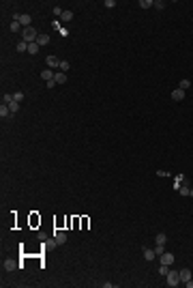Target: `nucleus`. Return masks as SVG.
Segmentation results:
<instances>
[{
  "instance_id": "f257e3e1",
  "label": "nucleus",
  "mask_w": 193,
  "mask_h": 288,
  "mask_svg": "<svg viewBox=\"0 0 193 288\" xmlns=\"http://www.w3.org/2000/svg\"><path fill=\"white\" fill-rule=\"evenodd\" d=\"M37 39H39V32H37L32 26H28V28L22 30V41H26V43H35Z\"/></svg>"
},
{
  "instance_id": "423d86ee",
  "label": "nucleus",
  "mask_w": 193,
  "mask_h": 288,
  "mask_svg": "<svg viewBox=\"0 0 193 288\" xmlns=\"http://www.w3.org/2000/svg\"><path fill=\"white\" fill-rule=\"evenodd\" d=\"M9 116H11V110H9L6 103H2L0 105V118H9Z\"/></svg>"
},
{
  "instance_id": "6ab92c4d",
  "label": "nucleus",
  "mask_w": 193,
  "mask_h": 288,
  "mask_svg": "<svg viewBox=\"0 0 193 288\" xmlns=\"http://www.w3.org/2000/svg\"><path fill=\"white\" fill-rule=\"evenodd\" d=\"M9 110H11V114H13V112H17V110H19V101H15V99H13V101L9 103Z\"/></svg>"
},
{
  "instance_id": "412c9836",
  "label": "nucleus",
  "mask_w": 193,
  "mask_h": 288,
  "mask_svg": "<svg viewBox=\"0 0 193 288\" xmlns=\"http://www.w3.org/2000/svg\"><path fill=\"white\" fill-rule=\"evenodd\" d=\"M152 4H154L152 0H140V6H142V9H150Z\"/></svg>"
},
{
  "instance_id": "ddd939ff",
  "label": "nucleus",
  "mask_w": 193,
  "mask_h": 288,
  "mask_svg": "<svg viewBox=\"0 0 193 288\" xmlns=\"http://www.w3.org/2000/svg\"><path fill=\"white\" fill-rule=\"evenodd\" d=\"M54 80H56V84H64V82H67V73H62V71H60V73H56V75H54Z\"/></svg>"
},
{
  "instance_id": "c756f323",
  "label": "nucleus",
  "mask_w": 193,
  "mask_h": 288,
  "mask_svg": "<svg viewBox=\"0 0 193 288\" xmlns=\"http://www.w3.org/2000/svg\"><path fill=\"white\" fill-rule=\"evenodd\" d=\"M62 13H64V11H62L60 6H54V15H56V17H58V15H62Z\"/></svg>"
},
{
  "instance_id": "39448f33",
  "label": "nucleus",
  "mask_w": 193,
  "mask_h": 288,
  "mask_svg": "<svg viewBox=\"0 0 193 288\" xmlns=\"http://www.w3.org/2000/svg\"><path fill=\"white\" fill-rule=\"evenodd\" d=\"M172 99H174V101H183V99H185V91H183V88H176V91L172 93Z\"/></svg>"
},
{
  "instance_id": "5701e85b",
  "label": "nucleus",
  "mask_w": 193,
  "mask_h": 288,
  "mask_svg": "<svg viewBox=\"0 0 193 288\" xmlns=\"http://www.w3.org/2000/svg\"><path fill=\"white\" fill-rule=\"evenodd\" d=\"M167 273H170V267L167 265H161L159 267V275H167Z\"/></svg>"
},
{
  "instance_id": "c85d7f7f",
  "label": "nucleus",
  "mask_w": 193,
  "mask_h": 288,
  "mask_svg": "<svg viewBox=\"0 0 193 288\" xmlns=\"http://www.w3.org/2000/svg\"><path fill=\"white\" fill-rule=\"evenodd\" d=\"M105 6H107V9H114V6H116V0H105Z\"/></svg>"
},
{
  "instance_id": "bb28decb",
  "label": "nucleus",
  "mask_w": 193,
  "mask_h": 288,
  "mask_svg": "<svg viewBox=\"0 0 193 288\" xmlns=\"http://www.w3.org/2000/svg\"><path fill=\"white\" fill-rule=\"evenodd\" d=\"M154 252H157V256H161V254L165 252V245H157V247H154Z\"/></svg>"
},
{
  "instance_id": "f3484780",
  "label": "nucleus",
  "mask_w": 193,
  "mask_h": 288,
  "mask_svg": "<svg viewBox=\"0 0 193 288\" xmlns=\"http://www.w3.org/2000/svg\"><path fill=\"white\" fill-rule=\"evenodd\" d=\"M60 17H62V22H71V19H73V11H64Z\"/></svg>"
},
{
  "instance_id": "dca6fc26",
  "label": "nucleus",
  "mask_w": 193,
  "mask_h": 288,
  "mask_svg": "<svg viewBox=\"0 0 193 288\" xmlns=\"http://www.w3.org/2000/svg\"><path fill=\"white\" fill-rule=\"evenodd\" d=\"M17 52H19V54L28 52V43H26V41H19V43H17Z\"/></svg>"
},
{
  "instance_id": "a878e982",
  "label": "nucleus",
  "mask_w": 193,
  "mask_h": 288,
  "mask_svg": "<svg viewBox=\"0 0 193 288\" xmlns=\"http://www.w3.org/2000/svg\"><path fill=\"white\" fill-rule=\"evenodd\" d=\"M189 86H191V82H189V80H183V82H180V88H183V91H187Z\"/></svg>"
},
{
  "instance_id": "b1692460",
  "label": "nucleus",
  "mask_w": 193,
  "mask_h": 288,
  "mask_svg": "<svg viewBox=\"0 0 193 288\" xmlns=\"http://www.w3.org/2000/svg\"><path fill=\"white\" fill-rule=\"evenodd\" d=\"M152 6L161 11V9H165V2H163V0H154V4H152Z\"/></svg>"
},
{
  "instance_id": "aec40b11",
  "label": "nucleus",
  "mask_w": 193,
  "mask_h": 288,
  "mask_svg": "<svg viewBox=\"0 0 193 288\" xmlns=\"http://www.w3.org/2000/svg\"><path fill=\"white\" fill-rule=\"evenodd\" d=\"M69 67H71V65H69L67 60H60V67H58V69H60L62 73H67V71H69Z\"/></svg>"
},
{
  "instance_id": "9d476101",
  "label": "nucleus",
  "mask_w": 193,
  "mask_h": 288,
  "mask_svg": "<svg viewBox=\"0 0 193 288\" xmlns=\"http://www.w3.org/2000/svg\"><path fill=\"white\" fill-rule=\"evenodd\" d=\"M154 243H157V245H165V243H167V235H163V232H159V235L154 237Z\"/></svg>"
},
{
  "instance_id": "f03ea898",
  "label": "nucleus",
  "mask_w": 193,
  "mask_h": 288,
  "mask_svg": "<svg viewBox=\"0 0 193 288\" xmlns=\"http://www.w3.org/2000/svg\"><path fill=\"white\" fill-rule=\"evenodd\" d=\"M165 280H167V282H165V284H167V286H178V284H180V273H176V271H170V273H167V275H165Z\"/></svg>"
},
{
  "instance_id": "a211bd4d",
  "label": "nucleus",
  "mask_w": 193,
  "mask_h": 288,
  "mask_svg": "<svg viewBox=\"0 0 193 288\" xmlns=\"http://www.w3.org/2000/svg\"><path fill=\"white\" fill-rule=\"evenodd\" d=\"M9 28H11V32H19V28H22V26H19V22H17V19H13Z\"/></svg>"
},
{
  "instance_id": "4be33fe9",
  "label": "nucleus",
  "mask_w": 193,
  "mask_h": 288,
  "mask_svg": "<svg viewBox=\"0 0 193 288\" xmlns=\"http://www.w3.org/2000/svg\"><path fill=\"white\" fill-rule=\"evenodd\" d=\"M189 192H191V189H189L187 185H180V187H178V193H180V196H189Z\"/></svg>"
},
{
  "instance_id": "0eeeda50",
  "label": "nucleus",
  "mask_w": 193,
  "mask_h": 288,
  "mask_svg": "<svg viewBox=\"0 0 193 288\" xmlns=\"http://www.w3.org/2000/svg\"><path fill=\"white\" fill-rule=\"evenodd\" d=\"M178 273H180V282L187 284V282L191 280V271H189V269H183V271H178Z\"/></svg>"
},
{
  "instance_id": "20e7f679",
  "label": "nucleus",
  "mask_w": 193,
  "mask_h": 288,
  "mask_svg": "<svg viewBox=\"0 0 193 288\" xmlns=\"http://www.w3.org/2000/svg\"><path fill=\"white\" fill-rule=\"evenodd\" d=\"M54 243H56V245H64V243H67V235H64V232H56V235H54Z\"/></svg>"
},
{
  "instance_id": "1a4fd4ad",
  "label": "nucleus",
  "mask_w": 193,
  "mask_h": 288,
  "mask_svg": "<svg viewBox=\"0 0 193 288\" xmlns=\"http://www.w3.org/2000/svg\"><path fill=\"white\" fill-rule=\"evenodd\" d=\"M47 67H49V69H54V67H60V60H58L56 56H47Z\"/></svg>"
},
{
  "instance_id": "393cba45",
  "label": "nucleus",
  "mask_w": 193,
  "mask_h": 288,
  "mask_svg": "<svg viewBox=\"0 0 193 288\" xmlns=\"http://www.w3.org/2000/svg\"><path fill=\"white\" fill-rule=\"evenodd\" d=\"M13 99L22 103V101H24V93H13Z\"/></svg>"
},
{
  "instance_id": "6e6552de",
  "label": "nucleus",
  "mask_w": 193,
  "mask_h": 288,
  "mask_svg": "<svg viewBox=\"0 0 193 288\" xmlns=\"http://www.w3.org/2000/svg\"><path fill=\"white\" fill-rule=\"evenodd\" d=\"M154 256H157V252H154V249H150V247H146V249H144V258L148 260V262H150V260H154Z\"/></svg>"
},
{
  "instance_id": "7ed1b4c3",
  "label": "nucleus",
  "mask_w": 193,
  "mask_h": 288,
  "mask_svg": "<svg viewBox=\"0 0 193 288\" xmlns=\"http://www.w3.org/2000/svg\"><path fill=\"white\" fill-rule=\"evenodd\" d=\"M161 265H167V267H170V265H174V256H172V254H167V252H163V254H161Z\"/></svg>"
},
{
  "instance_id": "cd10ccee",
  "label": "nucleus",
  "mask_w": 193,
  "mask_h": 288,
  "mask_svg": "<svg viewBox=\"0 0 193 288\" xmlns=\"http://www.w3.org/2000/svg\"><path fill=\"white\" fill-rule=\"evenodd\" d=\"M11 101H13V95H4V97H2V103H6V105H9Z\"/></svg>"
},
{
  "instance_id": "2eb2a0df",
  "label": "nucleus",
  "mask_w": 193,
  "mask_h": 288,
  "mask_svg": "<svg viewBox=\"0 0 193 288\" xmlns=\"http://www.w3.org/2000/svg\"><path fill=\"white\" fill-rule=\"evenodd\" d=\"M37 43H39V45H47V43H49V37H47V35H39Z\"/></svg>"
},
{
  "instance_id": "f8f14e48",
  "label": "nucleus",
  "mask_w": 193,
  "mask_h": 288,
  "mask_svg": "<svg viewBox=\"0 0 193 288\" xmlns=\"http://www.w3.org/2000/svg\"><path fill=\"white\" fill-rule=\"evenodd\" d=\"M54 75H56V73H54V71H51V69H45V71H43V73H41V78H43V80H45V82H49V80H54Z\"/></svg>"
},
{
  "instance_id": "9b49d317",
  "label": "nucleus",
  "mask_w": 193,
  "mask_h": 288,
  "mask_svg": "<svg viewBox=\"0 0 193 288\" xmlns=\"http://www.w3.org/2000/svg\"><path fill=\"white\" fill-rule=\"evenodd\" d=\"M15 269H17L15 260H4V271H15Z\"/></svg>"
},
{
  "instance_id": "4468645a",
  "label": "nucleus",
  "mask_w": 193,
  "mask_h": 288,
  "mask_svg": "<svg viewBox=\"0 0 193 288\" xmlns=\"http://www.w3.org/2000/svg\"><path fill=\"white\" fill-rule=\"evenodd\" d=\"M39 48H41V45H39L37 41H35V43H28V54H37Z\"/></svg>"
},
{
  "instance_id": "7c9ffc66",
  "label": "nucleus",
  "mask_w": 193,
  "mask_h": 288,
  "mask_svg": "<svg viewBox=\"0 0 193 288\" xmlns=\"http://www.w3.org/2000/svg\"><path fill=\"white\" fill-rule=\"evenodd\" d=\"M187 288H193V277L189 280V282H187Z\"/></svg>"
}]
</instances>
